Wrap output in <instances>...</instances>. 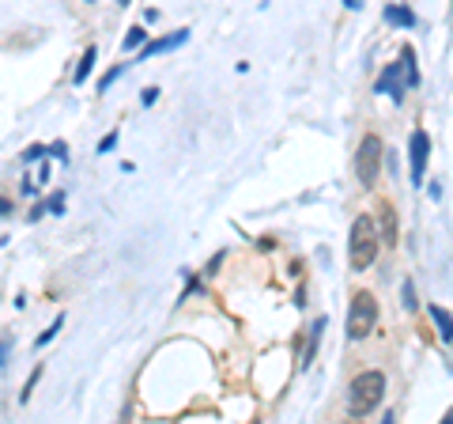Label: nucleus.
I'll return each mask as SVG.
<instances>
[{
  "label": "nucleus",
  "instance_id": "obj_24",
  "mask_svg": "<svg viewBox=\"0 0 453 424\" xmlns=\"http://www.w3.org/2000/svg\"><path fill=\"white\" fill-rule=\"evenodd\" d=\"M223 258H227V254H223V250H219V254L212 258V262H208V273H216V269H219V265H223Z\"/></svg>",
  "mask_w": 453,
  "mask_h": 424
},
{
  "label": "nucleus",
  "instance_id": "obj_19",
  "mask_svg": "<svg viewBox=\"0 0 453 424\" xmlns=\"http://www.w3.org/2000/svg\"><path fill=\"white\" fill-rule=\"evenodd\" d=\"M42 156H46V144H30L27 151H23V159L30 163V159H42Z\"/></svg>",
  "mask_w": 453,
  "mask_h": 424
},
{
  "label": "nucleus",
  "instance_id": "obj_13",
  "mask_svg": "<svg viewBox=\"0 0 453 424\" xmlns=\"http://www.w3.org/2000/svg\"><path fill=\"white\" fill-rule=\"evenodd\" d=\"M143 42H148V30H143V27H132L129 35H125V42H121V46H125V50H140Z\"/></svg>",
  "mask_w": 453,
  "mask_h": 424
},
{
  "label": "nucleus",
  "instance_id": "obj_18",
  "mask_svg": "<svg viewBox=\"0 0 453 424\" xmlns=\"http://www.w3.org/2000/svg\"><path fill=\"white\" fill-rule=\"evenodd\" d=\"M114 144H117V133H106L102 140H98V151L106 156V151H114Z\"/></svg>",
  "mask_w": 453,
  "mask_h": 424
},
{
  "label": "nucleus",
  "instance_id": "obj_10",
  "mask_svg": "<svg viewBox=\"0 0 453 424\" xmlns=\"http://www.w3.org/2000/svg\"><path fill=\"white\" fill-rule=\"evenodd\" d=\"M322 330H325V319H317L310 326V345H306V353H302V367H310L314 364V356H317V341H322Z\"/></svg>",
  "mask_w": 453,
  "mask_h": 424
},
{
  "label": "nucleus",
  "instance_id": "obj_25",
  "mask_svg": "<svg viewBox=\"0 0 453 424\" xmlns=\"http://www.w3.org/2000/svg\"><path fill=\"white\" fill-rule=\"evenodd\" d=\"M155 99H159V88H148V91H143V106H151Z\"/></svg>",
  "mask_w": 453,
  "mask_h": 424
},
{
  "label": "nucleus",
  "instance_id": "obj_5",
  "mask_svg": "<svg viewBox=\"0 0 453 424\" xmlns=\"http://www.w3.org/2000/svg\"><path fill=\"white\" fill-rule=\"evenodd\" d=\"M374 326H378V299L370 292H355L348 303V337L351 341H363Z\"/></svg>",
  "mask_w": 453,
  "mask_h": 424
},
{
  "label": "nucleus",
  "instance_id": "obj_12",
  "mask_svg": "<svg viewBox=\"0 0 453 424\" xmlns=\"http://www.w3.org/2000/svg\"><path fill=\"white\" fill-rule=\"evenodd\" d=\"M430 319H435V326H438V333H442V341H449V311L446 307H430Z\"/></svg>",
  "mask_w": 453,
  "mask_h": 424
},
{
  "label": "nucleus",
  "instance_id": "obj_16",
  "mask_svg": "<svg viewBox=\"0 0 453 424\" xmlns=\"http://www.w3.org/2000/svg\"><path fill=\"white\" fill-rule=\"evenodd\" d=\"M42 209H49V212H64V193L57 190V193H49V201L42 205Z\"/></svg>",
  "mask_w": 453,
  "mask_h": 424
},
{
  "label": "nucleus",
  "instance_id": "obj_26",
  "mask_svg": "<svg viewBox=\"0 0 453 424\" xmlns=\"http://www.w3.org/2000/svg\"><path fill=\"white\" fill-rule=\"evenodd\" d=\"M8 212H12V201H8V197H0V216H8Z\"/></svg>",
  "mask_w": 453,
  "mask_h": 424
},
{
  "label": "nucleus",
  "instance_id": "obj_27",
  "mask_svg": "<svg viewBox=\"0 0 453 424\" xmlns=\"http://www.w3.org/2000/svg\"><path fill=\"white\" fill-rule=\"evenodd\" d=\"M344 4H348V8H363V0H344Z\"/></svg>",
  "mask_w": 453,
  "mask_h": 424
},
{
  "label": "nucleus",
  "instance_id": "obj_3",
  "mask_svg": "<svg viewBox=\"0 0 453 424\" xmlns=\"http://www.w3.org/2000/svg\"><path fill=\"white\" fill-rule=\"evenodd\" d=\"M382 398H385V375L374 372V367L370 372H359L348 386V413L351 417H367V413L382 406Z\"/></svg>",
  "mask_w": 453,
  "mask_h": 424
},
{
  "label": "nucleus",
  "instance_id": "obj_6",
  "mask_svg": "<svg viewBox=\"0 0 453 424\" xmlns=\"http://www.w3.org/2000/svg\"><path fill=\"white\" fill-rule=\"evenodd\" d=\"M408 156H412V182L419 186V182H423V171H427V156H430V137L423 133V129H416V133H412Z\"/></svg>",
  "mask_w": 453,
  "mask_h": 424
},
{
  "label": "nucleus",
  "instance_id": "obj_20",
  "mask_svg": "<svg viewBox=\"0 0 453 424\" xmlns=\"http://www.w3.org/2000/svg\"><path fill=\"white\" fill-rule=\"evenodd\" d=\"M121 72H125V69H121V64H117V69H110V72L102 76V84H98V88H102V91H106V88H110V84H114V80H117V76H121Z\"/></svg>",
  "mask_w": 453,
  "mask_h": 424
},
{
  "label": "nucleus",
  "instance_id": "obj_7",
  "mask_svg": "<svg viewBox=\"0 0 453 424\" xmlns=\"http://www.w3.org/2000/svg\"><path fill=\"white\" fill-rule=\"evenodd\" d=\"M185 42H189V30L182 27V30H174V35H163V38H155V42H143L136 61H148V57H159V53H170V50L185 46Z\"/></svg>",
  "mask_w": 453,
  "mask_h": 424
},
{
  "label": "nucleus",
  "instance_id": "obj_15",
  "mask_svg": "<svg viewBox=\"0 0 453 424\" xmlns=\"http://www.w3.org/2000/svg\"><path fill=\"white\" fill-rule=\"evenodd\" d=\"M401 303H404L408 311H416V303H419V299H416V288H412V280H404V288H401Z\"/></svg>",
  "mask_w": 453,
  "mask_h": 424
},
{
  "label": "nucleus",
  "instance_id": "obj_8",
  "mask_svg": "<svg viewBox=\"0 0 453 424\" xmlns=\"http://www.w3.org/2000/svg\"><path fill=\"white\" fill-rule=\"evenodd\" d=\"M378 224H382L378 243L396 246V216H393V205H389V201H378Z\"/></svg>",
  "mask_w": 453,
  "mask_h": 424
},
{
  "label": "nucleus",
  "instance_id": "obj_21",
  "mask_svg": "<svg viewBox=\"0 0 453 424\" xmlns=\"http://www.w3.org/2000/svg\"><path fill=\"white\" fill-rule=\"evenodd\" d=\"M8 353H12V341H8V337H4V341H0V367L8 364Z\"/></svg>",
  "mask_w": 453,
  "mask_h": 424
},
{
  "label": "nucleus",
  "instance_id": "obj_4",
  "mask_svg": "<svg viewBox=\"0 0 453 424\" xmlns=\"http://www.w3.org/2000/svg\"><path fill=\"white\" fill-rule=\"evenodd\" d=\"M382 159H385V144L378 133H367L363 144L355 151V175H359V186L363 190H374L382 178Z\"/></svg>",
  "mask_w": 453,
  "mask_h": 424
},
{
  "label": "nucleus",
  "instance_id": "obj_11",
  "mask_svg": "<svg viewBox=\"0 0 453 424\" xmlns=\"http://www.w3.org/2000/svg\"><path fill=\"white\" fill-rule=\"evenodd\" d=\"M95 57H98V50H95V46H87V50H83V57H80V69H76V84H83L87 76H91Z\"/></svg>",
  "mask_w": 453,
  "mask_h": 424
},
{
  "label": "nucleus",
  "instance_id": "obj_17",
  "mask_svg": "<svg viewBox=\"0 0 453 424\" xmlns=\"http://www.w3.org/2000/svg\"><path fill=\"white\" fill-rule=\"evenodd\" d=\"M38 375H42V367H35V372H30V379H27V386H23V398H19V401H30V390L38 386Z\"/></svg>",
  "mask_w": 453,
  "mask_h": 424
},
{
  "label": "nucleus",
  "instance_id": "obj_2",
  "mask_svg": "<svg viewBox=\"0 0 453 424\" xmlns=\"http://www.w3.org/2000/svg\"><path fill=\"white\" fill-rule=\"evenodd\" d=\"M374 258H378V224H374V216H355L351 235H348V265H351V273L370 269Z\"/></svg>",
  "mask_w": 453,
  "mask_h": 424
},
{
  "label": "nucleus",
  "instance_id": "obj_1",
  "mask_svg": "<svg viewBox=\"0 0 453 424\" xmlns=\"http://www.w3.org/2000/svg\"><path fill=\"white\" fill-rule=\"evenodd\" d=\"M419 84V69H416V53L412 50H404L401 53V61H393V64H385L382 76H378V84H374V91L378 95H389V99L401 106L404 103V95L412 91Z\"/></svg>",
  "mask_w": 453,
  "mask_h": 424
},
{
  "label": "nucleus",
  "instance_id": "obj_14",
  "mask_svg": "<svg viewBox=\"0 0 453 424\" xmlns=\"http://www.w3.org/2000/svg\"><path fill=\"white\" fill-rule=\"evenodd\" d=\"M61 326H64V314H57V319H53V326H49V330L38 337V349H46V341H53V337H57V330H61Z\"/></svg>",
  "mask_w": 453,
  "mask_h": 424
},
{
  "label": "nucleus",
  "instance_id": "obj_23",
  "mask_svg": "<svg viewBox=\"0 0 453 424\" xmlns=\"http://www.w3.org/2000/svg\"><path fill=\"white\" fill-rule=\"evenodd\" d=\"M49 151H53V156H57V159H69V148H64L61 140H57V144H49Z\"/></svg>",
  "mask_w": 453,
  "mask_h": 424
},
{
  "label": "nucleus",
  "instance_id": "obj_9",
  "mask_svg": "<svg viewBox=\"0 0 453 424\" xmlns=\"http://www.w3.org/2000/svg\"><path fill=\"white\" fill-rule=\"evenodd\" d=\"M385 23L389 27H416V16H412V8H401V4H385Z\"/></svg>",
  "mask_w": 453,
  "mask_h": 424
},
{
  "label": "nucleus",
  "instance_id": "obj_28",
  "mask_svg": "<svg viewBox=\"0 0 453 424\" xmlns=\"http://www.w3.org/2000/svg\"><path fill=\"white\" fill-rule=\"evenodd\" d=\"M117 4H129V0H117Z\"/></svg>",
  "mask_w": 453,
  "mask_h": 424
},
{
  "label": "nucleus",
  "instance_id": "obj_22",
  "mask_svg": "<svg viewBox=\"0 0 453 424\" xmlns=\"http://www.w3.org/2000/svg\"><path fill=\"white\" fill-rule=\"evenodd\" d=\"M193 292H201V280H189V285H185V292H182V299H193Z\"/></svg>",
  "mask_w": 453,
  "mask_h": 424
},
{
  "label": "nucleus",
  "instance_id": "obj_29",
  "mask_svg": "<svg viewBox=\"0 0 453 424\" xmlns=\"http://www.w3.org/2000/svg\"><path fill=\"white\" fill-rule=\"evenodd\" d=\"M87 4H91V0H87Z\"/></svg>",
  "mask_w": 453,
  "mask_h": 424
}]
</instances>
